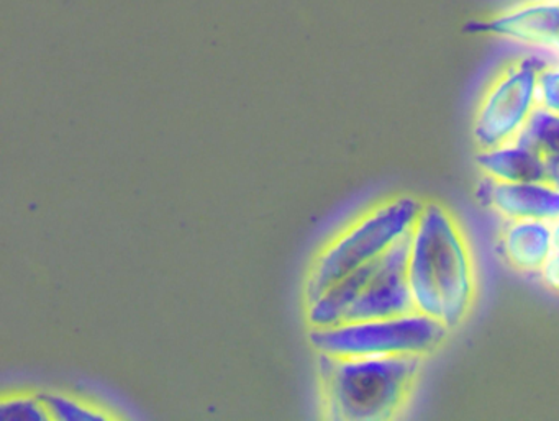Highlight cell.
Here are the masks:
<instances>
[{
  "mask_svg": "<svg viewBox=\"0 0 559 421\" xmlns=\"http://www.w3.org/2000/svg\"><path fill=\"white\" fill-rule=\"evenodd\" d=\"M407 279L415 310L457 328L473 309L477 273L469 241L441 204L421 207L408 244Z\"/></svg>",
  "mask_w": 559,
  "mask_h": 421,
  "instance_id": "cell-1",
  "label": "cell"
},
{
  "mask_svg": "<svg viewBox=\"0 0 559 421\" xmlns=\"http://www.w3.org/2000/svg\"><path fill=\"white\" fill-rule=\"evenodd\" d=\"M424 356L343 358L317 356L323 408L332 420L382 421L411 404Z\"/></svg>",
  "mask_w": 559,
  "mask_h": 421,
  "instance_id": "cell-2",
  "label": "cell"
},
{
  "mask_svg": "<svg viewBox=\"0 0 559 421\" xmlns=\"http://www.w3.org/2000/svg\"><path fill=\"white\" fill-rule=\"evenodd\" d=\"M421 207L424 202L402 194L384 199L359 215L317 254L307 276L306 303L407 237Z\"/></svg>",
  "mask_w": 559,
  "mask_h": 421,
  "instance_id": "cell-3",
  "label": "cell"
},
{
  "mask_svg": "<svg viewBox=\"0 0 559 421\" xmlns=\"http://www.w3.org/2000/svg\"><path fill=\"white\" fill-rule=\"evenodd\" d=\"M450 329L420 312L391 318L340 323L330 328H310L309 341L317 354L343 358L424 356L437 351Z\"/></svg>",
  "mask_w": 559,
  "mask_h": 421,
  "instance_id": "cell-4",
  "label": "cell"
},
{
  "mask_svg": "<svg viewBox=\"0 0 559 421\" xmlns=\"http://www.w3.org/2000/svg\"><path fill=\"white\" fill-rule=\"evenodd\" d=\"M548 61L525 57L507 64L484 91L474 116L479 149L513 142L538 107L539 73Z\"/></svg>",
  "mask_w": 559,
  "mask_h": 421,
  "instance_id": "cell-5",
  "label": "cell"
},
{
  "mask_svg": "<svg viewBox=\"0 0 559 421\" xmlns=\"http://www.w3.org/2000/svg\"><path fill=\"white\" fill-rule=\"evenodd\" d=\"M408 244L411 233L376 260L371 276L346 310L343 323L417 312L407 279Z\"/></svg>",
  "mask_w": 559,
  "mask_h": 421,
  "instance_id": "cell-6",
  "label": "cell"
},
{
  "mask_svg": "<svg viewBox=\"0 0 559 421\" xmlns=\"http://www.w3.org/2000/svg\"><path fill=\"white\" fill-rule=\"evenodd\" d=\"M471 31L545 50L559 60V0H530L489 21L469 25Z\"/></svg>",
  "mask_w": 559,
  "mask_h": 421,
  "instance_id": "cell-7",
  "label": "cell"
},
{
  "mask_svg": "<svg viewBox=\"0 0 559 421\" xmlns=\"http://www.w3.org/2000/svg\"><path fill=\"white\" fill-rule=\"evenodd\" d=\"M476 197L483 207L507 221L559 224V191L548 182H502L484 176Z\"/></svg>",
  "mask_w": 559,
  "mask_h": 421,
  "instance_id": "cell-8",
  "label": "cell"
},
{
  "mask_svg": "<svg viewBox=\"0 0 559 421\" xmlns=\"http://www.w3.org/2000/svg\"><path fill=\"white\" fill-rule=\"evenodd\" d=\"M499 250L516 273L538 274L552 251V225L538 220L507 221Z\"/></svg>",
  "mask_w": 559,
  "mask_h": 421,
  "instance_id": "cell-9",
  "label": "cell"
},
{
  "mask_svg": "<svg viewBox=\"0 0 559 421\" xmlns=\"http://www.w3.org/2000/svg\"><path fill=\"white\" fill-rule=\"evenodd\" d=\"M477 168L487 178L502 182H546L545 159L535 149L513 142L479 149Z\"/></svg>",
  "mask_w": 559,
  "mask_h": 421,
  "instance_id": "cell-10",
  "label": "cell"
},
{
  "mask_svg": "<svg viewBox=\"0 0 559 421\" xmlns=\"http://www.w3.org/2000/svg\"><path fill=\"white\" fill-rule=\"evenodd\" d=\"M515 140L535 149L545 161L559 159V116L543 107H536L525 129Z\"/></svg>",
  "mask_w": 559,
  "mask_h": 421,
  "instance_id": "cell-11",
  "label": "cell"
},
{
  "mask_svg": "<svg viewBox=\"0 0 559 421\" xmlns=\"http://www.w3.org/2000/svg\"><path fill=\"white\" fill-rule=\"evenodd\" d=\"M51 420L57 421H104L110 420V414L103 408L71 397L60 392H44L40 394Z\"/></svg>",
  "mask_w": 559,
  "mask_h": 421,
  "instance_id": "cell-12",
  "label": "cell"
},
{
  "mask_svg": "<svg viewBox=\"0 0 559 421\" xmlns=\"http://www.w3.org/2000/svg\"><path fill=\"white\" fill-rule=\"evenodd\" d=\"M0 420L48 421L51 417L40 394H14L0 401Z\"/></svg>",
  "mask_w": 559,
  "mask_h": 421,
  "instance_id": "cell-13",
  "label": "cell"
},
{
  "mask_svg": "<svg viewBox=\"0 0 559 421\" xmlns=\"http://www.w3.org/2000/svg\"><path fill=\"white\" fill-rule=\"evenodd\" d=\"M538 106L559 116V63H548L539 73Z\"/></svg>",
  "mask_w": 559,
  "mask_h": 421,
  "instance_id": "cell-14",
  "label": "cell"
},
{
  "mask_svg": "<svg viewBox=\"0 0 559 421\" xmlns=\"http://www.w3.org/2000/svg\"><path fill=\"white\" fill-rule=\"evenodd\" d=\"M538 274L548 289L559 292V224L552 225V251Z\"/></svg>",
  "mask_w": 559,
  "mask_h": 421,
  "instance_id": "cell-15",
  "label": "cell"
},
{
  "mask_svg": "<svg viewBox=\"0 0 559 421\" xmlns=\"http://www.w3.org/2000/svg\"><path fill=\"white\" fill-rule=\"evenodd\" d=\"M546 182L559 191V159H546Z\"/></svg>",
  "mask_w": 559,
  "mask_h": 421,
  "instance_id": "cell-16",
  "label": "cell"
}]
</instances>
